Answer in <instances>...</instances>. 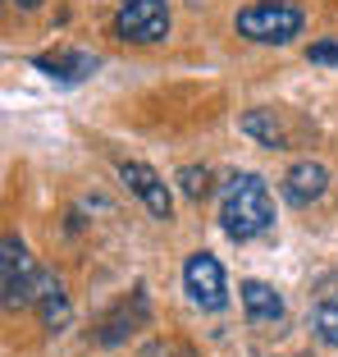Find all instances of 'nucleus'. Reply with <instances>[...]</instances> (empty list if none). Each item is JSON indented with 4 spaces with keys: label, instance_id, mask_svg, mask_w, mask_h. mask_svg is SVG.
<instances>
[{
    "label": "nucleus",
    "instance_id": "f257e3e1",
    "mask_svg": "<svg viewBox=\"0 0 338 357\" xmlns=\"http://www.w3.org/2000/svg\"><path fill=\"white\" fill-rule=\"evenodd\" d=\"M275 225V197L265 188L261 174H229L220 183V229L229 234L233 243H252L261 238L265 229Z\"/></svg>",
    "mask_w": 338,
    "mask_h": 357
},
{
    "label": "nucleus",
    "instance_id": "f03ea898",
    "mask_svg": "<svg viewBox=\"0 0 338 357\" xmlns=\"http://www.w3.org/2000/svg\"><path fill=\"white\" fill-rule=\"evenodd\" d=\"M302 23H307V14H302V5H293V0H256V5L238 10L233 28H238V37H247V42L288 46L297 32H302Z\"/></svg>",
    "mask_w": 338,
    "mask_h": 357
},
{
    "label": "nucleus",
    "instance_id": "7ed1b4c3",
    "mask_svg": "<svg viewBox=\"0 0 338 357\" xmlns=\"http://www.w3.org/2000/svg\"><path fill=\"white\" fill-rule=\"evenodd\" d=\"M42 275L37 271V261H32L28 243L19 238V234H5V243H0V298H5V307H28L37 303V289H42Z\"/></svg>",
    "mask_w": 338,
    "mask_h": 357
},
{
    "label": "nucleus",
    "instance_id": "20e7f679",
    "mask_svg": "<svg viewBox=\"0 0 338 357\" xmlns=\"http://www.w3.org/2000/svg\"><path fill=\"white\" fill-rule=\"evenodd\" d=\"M115 32L133 46H156L169 32V5L165 0H119Z\"/></svg>",
    "mask_w": 338,
    "mask_h": 357
},
{
    "label": "nucleus",
    "instance_id": "39448f33",
    "mask_svg": "<svg viewBox=\"0 0 338 357\" xmlns=\"http://www.w3.org/2000/svg\"><path fill=\"white\" fill-rule=\"evenodd\" d=\"M183 289H188L192 307H201V312H224L229 307V280H224V266L211 252H192L183 261Z\"/></svg>",
    "mask_w": 338,
    "mask_h": 357
},
{
    "label": "nucleus",
    "instance_id": "423d86ee",
    "mask_svg": "<svg viewBox=\"0 0 338 357\" xmlns=\"http://www.w3.org/2000/svg\"><path fill=\"white\" fill-rule=\"evenodd\" d=\"M119 178H124L128 192H138V202L156 215V220H169L174 215V197H169V183L156 174L151 165H142V160H124L119 165Z\"/></svg>",
    "mask_w": 338,
    "mask_h": 357
},
{
    "label": "nucleus",
    "instance_id": "0eeeda50",
    "mask_svg": "<svg viewBox=\"0 0 338 357\" xmlns=\"http://www.w3.org/2000/svg\"><path fill=\"white\" fill-rule=\"evenodd\" d=\"M325 188H329V169L320 165V160H297V165L284 174L288 206H311V202L325 197Z\"/></svg>",
    "mask_w": 338,
    "mask_h": 357
},
{
    "label": "nucleus",
    "instance_id": "6e6552de",
    "mask_svg": "<svg viewBox=\"0 0 338 357\" xmlns=\"http://www.w3.org/2000/svg\"><path fill=\"white\" fill-rule=\"evenodd\" d=\"M37 69L51 78H60V83H83V78H92L96 69H101V60H96L92 51H51V55H37Z\"/></svg>",
    "mask_w": 338,
    "mask_h": 357
},
{
    "label": "nucleus",
    "instance_id": "1a4fd4ad",
    "mask_svg": "<svg viewBox=\"0 0 338 357\" xmlns=\"http://www.w3.org/2000/svg\"><path fill=\"white\" fill-rule=\"evenodd\" d=\"M238 289H243V312H247L252 326H279L284 321V298L265 280H243Z\"/></svg>",
    "mask_w": 338,
    "mask_h": 357
},
{
    "label": "nucleus",
    "instance_id": "9d476101",
    "mask_svg": "<svg viewBox=\"0 0 338 357\" xmlns=\"http://www.w3.org/2000/svg\"><path fill=\"white\" fill-rule=\"evenodd\" d=\"M37 312H42L46 330H64L69 326V298H64L60 280L55 275H42V289H37Z\"/></svg>",
    "mask_w": 338,
    "mask_h": 357
},
{
    "label": "nucleus",
    "instance_id": "9b49d317",
    "mask_svg": "<svg viewBox=\"0 0 338 357\" xmlns=\"http://www.w3.org/2000/svg\"><path fill=\"white\" fill-rule=\"evenodd\" d=\"M311 335L325 348H338V289H329V294L311 307Z\"/></svg>",
    "mask_w": 338,
    "mask_h": 357
},
{
    "label": "nucleus",
    "instance_id": "f8f14e48",
    "mask_svg": "<svg viewBox=\"0 0 338 357\" xmlns=\"http://www.w3.org/2000/svg\"><path fill=\"white\" fill-rule=\"evenodd\" d=\"M243 133L256 137L261 147H288V142H284V128L275 124V115H265V110H247V115H243Z\"/></svg>",
    "mask_w": 338,
    "mask_h": 357
},
{
    "label": "nucleus",
    "instance_id": "ddd939ff",
    "mask_svg": "<svg viewBox=\"0 0 338 357\" xmlns=\"http://www.w3.org/2000/svg\"><path fill=\"white\" fill-rule=\"evenodd\" d=\"M206 178H211V174H206V169L188 165V169H179V188L188 192L192 202H197V197H206V188H211V183H206Z\"/></svg>",
    "mask_w": 338,
    "mask_h": 357
},
{
    "label": "nucleus",
    "instance_id": "4468645a",
    "mask_svg": "<svg viewBox=\"0 0 338 357\" xmlns=\"http://www.w3.org/2000/svg\"><path fill=\"white\" fill-rule=\"evenodd\" d=\"M307 60H311V64H329V69H338V46H334V42H316V46L307 51Z\"/></svg>",
    "mask_w": 338,
    "mask_h": 357
},
{
    "label": "nucleus",
    "instance_id": "2eb2a0df",
    "mask_svg": "<svg viewBox=\"0 0 338 357\" xmlns=\"http://www.w3.org/2000/svg\"><path fill=\"white\" fill-rule=\"evenodd\" d=\"M14 10H37V5H42V0H10Z\"/></svg>",
    "mask_w": 338,
    "mask_h": 357
}]
</instances>
